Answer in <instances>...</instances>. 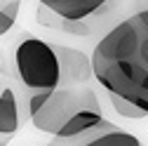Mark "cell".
Listing matches in <instances>:
<instances>
[{"label":"cell","mask_w":148,"mask_h":146,"mask_svg":"<svg viewBox=\"0 0 148 146\" xmlns=\"http://www.w3.org/2000/svg\"><path fill=\"white\" fill-rule=\"evenodd\" d=\"M47 146H143V141L103 118L97 127H92L78 137H71V139L52 137Z\"/></svg>","instance_id":"cell-5"},{"label":"cell","mask_w":148,"mask_h":146,"mask_svg":"<svg viewBox=\"0 0 148 146\" xmlns=\"http://www.w3.org/2000/svg\"><path fill=\"white\" fill-rule=\"evenodd\" d=\"M16 14H19V0H5L0 5V35L10 33L16 21Z\"/></svg>","instance_id":"cell-11"},{"label":"cell","mask_w":148,"mask_h":146,"mask_svg":"<svg viewBox=\"0 0 148 146\" xmlns=\"http://www.w3.org/2000/svg\"><path fill=\"white\" fill-rule=\"evenodd\" d=\"M40 3L66 19H92L103 12L108 0H40Z\"/></svg>","instance_id":"cell-8"},{"label":"cell","mask_w":148,"mask_h":146,"mask_svg":"<svg viewBox=\"0 0 148 146\" xmlns=\"http://www.w3.org/2000/svg\"><path fill=\"white\" fill-rule=\"evenodd\" d=\"M136 17H139V21L148 28V10H141V12H136Z\"/></svg>","instance_id":"cell-13"},{"label":"cell","mask_w":148,"mask_h":146,"mask_svg":"<svg viewBox=\"0 0 148 146\" xmlns=\"http://www.w3.org/2000/svg\"><path fill=\"white\" fill-rule=\"evenodd\" d=\"M38 24L40 26H47V28H54V31H66L71 35H78V38H89V35L97 33V24L92 19H97V17H92V19H66V17L57 14L54 10L45 7L42 3L38 5Z\"/></svg>","instance_id":"cell-7"},{"label":"cell","mask_w":148,"mask_h":146,"mask_svg":"<svg viewBox=\"0 0 148 146\" xmlns=\"http://www.w3.org/2000/svg\"><path fill=\"white\" fill-rule=\"evenodd\" d=\"M108 99H110V104H113L115 113H118V116H122V118H129V120H141V118H146V116H148L141 106H136V104H132V101H127V99H122V97H118V94H108Z\"/></svg>","instance_id":"cell-10"},{"label":"cell","mask_w":148,"mask_h":146,"mask_svg":"<svg viewBox=\"0 0 148 146\" xmlns=\"http://www.w3.org/2000/svg\"><path fill=\"white\" fill-rule=\"evenodd\" d=\"M139 17L122 19L97 43L92 54L97 83L108 94H118L148 113V68L139 61Z\"/></svg>","instance_id":"cell-1"},{"label":"cell","mask_w":148,"mask_h":146,"mask_svg":"<svg viewBox=\"0 0 148 146\" xmlns=\"http://www.w3.org/2000/svg\"><path fill=\"white\" fill-rule=\"evenodd\" d=\"M139 61L148 68V28L141 24V38H139Z\"/></svg>","instance_id":"cell-12"},{"label":"cell","mask_w":148,"mask_h":146,"mask_svg":"<svg viewBox=\"0 0 148 146\" xmlns=\"http://www.w3.org/2000/svg\"><path fill=\"white\" fill-rule=\"evenodd\" d=\"M14 73L28 92L59 87L61 68L54 45L35 35H24V40L14 47Z\"/></svg>","instance_id":"cell-2"},{"label":"cell","mask_w":148,"mask_h":146,"mask_svg":"<svg viewBox=\"0 0 148 146\" xmlns=\"http://www.w3.org/2000/svg\"><path fill=\"white\" fill-rule=\"evenodd\" d=\"M54 52H57L59 68H61V83H59V87L89 85V80L94 78L92 57H87L85 52H80L75 47H66V45H54Z\"/></svg>","instance_id":"cell-6"},{"label":"cell","mask_w":148,"mask_h":146,"mask_svg":"<svg viewBox=\"0 0 148 146\" xmlns=\"http://www.w3.org/2000/svg\"><path fill=\"white\" fill-rule=\"evenodd\" d=\"M28 120V90L19 83V78L10 80L3 76L0 80V146H7Z\"/></svg>","instance_id":"cell-4"},{"label":"cell","mask_w":148,"mask_h":146,"mask_svg":"<svg viewBox=\"0 0 148 146\" xmlns=\"http://www.w3.org/2000/svg\"><path fill=\"white\" fill-rule=\"evenodd\" d=\"M141 10H148V0H139V12Z\"/></svg>","instance_id":"cell-14"},{"label":"cell","mask_w":148,"mask_h":146,"mask_svg":"<svg viewBox=\"0 0 148 146\" xmlns=\"http://www.w3.org/2000/svg\"><path fill=\"white\" fill-rule=\"evenodd\" d=\"M82 108L101 111L99 97H97V92L89 85H80V87H54V90H49V94L42 101V106L31 116V123H33L35 130H40V132L54 137L78 111H82Z\"/></svg>","instance_id":"cell-3"},{"label":"cell","mask_w":148,"mask_h":146,"mask_svg":"<svg viewBox=\"0 0 148 146\" xmlns=\"http://www.w3.org/2000/svg\"><path fill=\"white\" fill-rule=\"evenodd\" d=\"M0 80H3V61H0Z\"/></svg>","instance_id":"cell-15"},{"label":"cell","mask_w":148,"mask_h":146,"mask_svg":"<svg viewBox=\"0 0 148 146\" xmlns=\"http://www.w3.org/2000/svg\"><path fill=\"white\" fill-rule=\"evenodd\" d=\"M103 120V113L101 111H92V108H82V111H78L75 116H73L61 130L54 134L59 139H71V137H78L87 130H92V127H97L99 123Z\"/></svg>","instance_id":"cell-9"}]
</instances>
